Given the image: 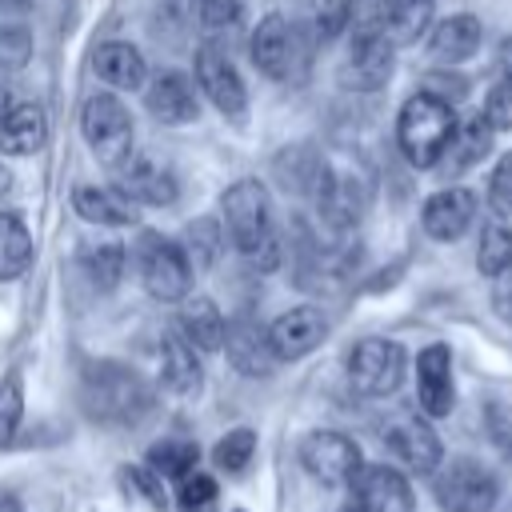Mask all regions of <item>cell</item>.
Here are the masks:
<instances>
[{
    "mask_svg": "<svg viewBox=\"0 0 512 512\" xmlns=\"http://www.w3.org/2000/svg\"><path fill=\"white\" fill-rule=\"evenodd\" d=\"M300 464L308 468V476H316L320 484H352L364 468L360 448L352 436L332 432V428H316L300 440Z\"/></svg>",
    "mask_w": 512,
    "mask_h": 512,
    "instance_id": "10",
    "label": "cell"
},
{
    "mask_svg": "<svg viewBox=\"0 0 512 512\" xmlns=\"http://www.w3.org/2000/svg\"><path fill=\"white\" fill-rule=\"evenodd\" d=\"M392 44L380 36V40H348V56L336 72L340 88L348 92H376L388 84L392 76Z\"/></svg>",
    "mask_w": 512,
    "mask_h": 512,
    "instance_id": "17",
    "label": "cell"
},
{
    "mask_svg": "<svg viewBox=\"0 0 512 512\" xmlns=\"http://www.w3.org/2000/svg\"><path fill=\"white\" fill-rule=\"evenodd\" d=\"M224 356L244 376H272V368H276V352L268 344V328H260L248 316L228 320V328H224Z\"/></svg>",
    "mask_w": 512,
    "mask_h": 512,
    "instance_id": "19",
    "label": "cell"
},
{
    "mask_svg": "<svg viewBox=\"0 0 512 512\" xmlns=\"http://www.w3.org/2000/svg\"><path fill=\"white\" fill-rule=\"evenodd\" d=\"M336 512H364V508H360V504H356V500H352V496H348V500H344V504H340V508H336Z\"/></svg>",
    "mask_w": 512,
    "mask_h": 512,
    "instance_id": "49",
    "label": "cell"
},
{
    "mask_svg": "<svg viewBox=\"0 0 512 512\" xmlns=\"http://www.w3.org/2000/svg\"><path fill=\"white\" fill-rule=\"evenodd\" d=\"M160 384H164L172 396H196V392H200L204 368H200L196 348H192L184 336H168V340L160 344Z\"/></svg>",
    "mask_w": 512,
    "mask_h": 512,
    "instance_id": "24",
    "label": "cell"
},
{
    "mask_svg": "<svg viewBox=\"0 0 512 512\" xmlns=\"http://www.w3.org/2000/svg\"><path fill=\"white\" fill-rule=\"evenodd\" d=\"M140 280H144L148 296H156L164 304H176L192 288V264H188L180 244L148 232L140 240Z\"/></svg>",
    "mask_w": 512,
    "mask_h": 512,
    "instance_id": "8",
    "label": "cell"
},
{
    "mask_svg": "<svg viewBox=\"0 0 512 512\" xmlns=\"http://www.w3.org/2000/svg\"><path fill=\"white\" fill-rule=\"evenodd\" d=\"M0 512H24V508H20V500H16V496L0 492Z\"/></svg>",
    "mask_w": 512,
    "mask_h": 512,
    "instance_id": "48",
    "label": "cell"
},
{
    "mask_svg": "<svg viewBox=\"0 0 512 512\" xmlns=\"http://www.w3.org/2000/svg\"><path fill=\"white\" fill-rule=\"evenodd\" d=\"M20 416H24V384H20V372H8L0 380V448L16 440Z\"/></svg>",
    "mask_w": 512,
    "mask_h": 512,
    "instance_id": "34",
    "label": "cell"
},
{
    "mask_svg": "<svg viewBox=\"0 0 512 512\" xmlns=\"http://www.w3.org/2000/svg\"><path fill=\"white\" fill-rule=\"evenodd\" d=\"M224 224H228V236L232 244L240 248V256L260 268V272H272L280 264V240L272 232V204H268V188L260 180H236L224 200Z\"/></svg>",
    "mask_w": 512,
    "mask_h": 512,
    "instance_id": "1",
    "label": "cell"
},
{
    "mask_svg": "<svg viewBox=\"0 0 512 512\" xmlns=\"http://www.w3.org/2000/svg\"><path fill=\"white\" fill-rule=\"evenodd\" d=\"M456 132V112L436 92H416L396 116V144L412 168H432Z\"/></svg>",
    "mask_w": 512,
    "mask_h": 512,
    "instance_id": "3",
    "label": "cell"
},
{
    "mask_svg": "<svg viewBox=\"0 0 512 512\" xmlns=\"http://www.w3.org/2000/svg\"><path fill=\"white\" fill-rule=\"evenodd\" d=\"M196 80H200L204 96H208L232 124H244V116H248L244 80H240L236 64H232L216 44H200V48H196Z\"/></svg>",
    "mask_w": 512,
    "mask_h": 512,
    "instance_id": "11",
    "label": "cell"
},
{
    "mask_svg": "<svg viewBox=\"0 0 512 512\" xmlns=\"http://www.w3.org/2000/svg\"><path fill=\"white\" fill-rule=\"evenodd\" d=\"M116 192L128 200V204H148V208H168L176 200V176L156 164L152 156H128L120 168H116Z\"/></svg>",
    "mask_w": 512,
    "mask_h": 512,
    "instance_id": "14",
    "label": "cell"
},
{
    "mask_svg": "<svg viewBox=\"0 0 512 512\" xmlns=\"http://www.w3.org/2000/svg\"><path fill=\"white\" fill-rule=\"evenodd\" d=\"M416 396H420L424 416H432V420L452 412L456 384H452V352H448V344H428L416 356Z\"/></svg>",
    "mask_w": 512,
    "mask_h": 512,
    "instance_id": "16",
    "label": "cell"
},
{
    "mask_svg": "<svg viewBox=\"0 0 512 512\" xmlns=\"http://www.w3.org/2000/svg\"><path fill=\"white\" fill-rule=\"evenodd\" d=\"M252 452H256V432H252V428H232V432H224V436L216 440L212 464H216L220 472H244L248 460H252Z\"/></svg>",
    "mask_w": 512,
    "mask_h": 512,
    "instance_id": "33",
    "label": "cell"
},
{
    "mask_svg": "<svg viewBox=\"0 0 512 512\" xmlns=\"http://www.w3.org/2000/svg\"><path fill=\"white\" fill-rule=\"evenodd\" d=\"M72 208H76L88 224H104V228L140 224L136 204H128L116 188H92V184H80V188L72 192Z\"/></svg>",
    "mask_w": 512,
    "mask_h": 512,
    "instance_id": "26",
    "label": "cell"
},
{
    "mask_svg": "<svg viewBox=\"0 0 512 512\" xmlns=\"http://www.w3.org/2000/svg\"><path fill=\"white\" fill-rule=\"evenodd\" d=\"M492 312L504 324H512V264L500 276H492Z\"/></svg>",
    "mask_w": 512,
    "mask_h": 512,
    "instance_id": "44",
    "label": "cell"
},
{
    "mask_svg": "<svg viewBox=\"0 0 512 512\" xmlns=\"http://www.w3.org/2000/svg\"><path fill=\"white\" fill-rule=\"evenodd\" d=\"M432 12H436V0H396L388 20V44L392 48L416 44L424 32H432Z\"/></svg>",
    "mask_w": 512,
    "mask_h": 512,
    "instance_id": "29",
    "label": "cell"
},
{
    "mask_svg": "<svg viewBox=\"0 0 512 512\" xmlns=\"http://www.w3.org/2000/svg\"><path fill=\"white\" fill-rule=\"evenodd\" d=\"M352 500L364 512H416L412 484L392 464H364L360 476L352 480Z\"/></svg>",
    "mask_w": 512,
    "mask_h": 512,
    "instance_id": "13",
    "label": "cell"
},
{
    "mask_svg": "<svg viewBox=\"0 0 512 512\" xmlns=\"http://www.w3.org/2000/svg\"><path fill=\"white\" fill-rule=\"evenodd\" d=\"M420 224L440 244L460 240L476 224V192H468V188H440V192H432L424 200V208H420Z\"/></svg>",
    "mask_w": 512,
    "mask_h": 512,
    "instance_id": "15",
    "label": "cell"
},
{
    "mask_svg": "<svg viewBox=\"0 0 512 512\" xmlns=\"http://www.w3.org/2000/svg\"><path fill=\"white\" fill-rule=\"evenodd\" d=\"M380 436H384L388 452H392L408 472H416V476H436V468L444 464V444H440V436H436L432 424H428L424 416H416V412H396V416H388L384 428H380Z\"/></svg>",
    "mask_w": 512,
    "mask_h": 512,
    "instance_id": "9",
    "label": "cell"
},
{
    "mask_svg": "<svg viewBox=\"0 0 512 512\" xmlns=\"http://www.w3.org/2000/svg\"><path fill=\"white\" fill-rule=\"evenodd\" d=\"M492 140H496V132H492V124L480 116V112H464V116H456V132H452V140H448V148H444V172L448 176H456V172H468V168H476L488 152H492Z\"/></svg>",
    "mask_w": 512,
    "mask_h": 512,
    "instance_id": "21",
    "label": "cell"
},
{
    "mask_svg": "<svg viewBox=\"0 0 512 512\" xmlns=\"http://www.w3.org/2000/svg\"><path fill=\"white\" fill-rule=\"evenodd\" d=\"M508 264H512V228L492 216V220L480 228L476 268H480V276H500Z\"/></svg>",
    "mask_w": 512,
    "mask_h": 512,
    "instance_id": "31",
    "label": "cell"
},
{
    "mask_svg": "<svg viewBox=\"0 0 512 512\" xmlns=\"http://www.w3.org/2000/svg\"><path fill=\"white\" fill-rule=\"evenodd\" d=\"M316 212L324 216V224L332 228H352L364 212V192L352 176L340 172H324L316 184Z\"/></svg>",
    "mask_w": 512,
    "mask_h": 512,
    "instance_id": "22",
    "label": "cell"
},
{
    "mask_svg": "<svg viewBox=\"0 0 512 512\" xmlns=\"http://www.w3.org/2000/svg\"><path fill=\"white\" fill-rule=\"evenodd\" d=\"M488 204H492L496 220L512 216V152H504L496 160V168L488 172Z\"/></svg>",
    "mask_w": 512,
    "mask_h": 512,
    "instance_id": "36",
    "label": "cell"
},
{
    "mask_svg": "<svg viewBox=\"0 0 512 512\" xmlns=\"http://www.w3.org/2000/svg\"><path fill=\"white\" fill-rule=\"evenodd\" d=\"M404 368H408L404 348L384 336H368L348 352V380L360 396H392L404 384Z\"/></svg>",
    "mask_w": 512,
    "mask_h": 512,
    "instance_id": "7",
    "label": "cell"
},
{
    "mask_svg": "<svg viewBox=\"0 0 512 512\" xmlns=\"http://www.w3.org/2000/svg\"><path fill=\"white\" fill-rule=\"evenodd\" d=\"M88 272L96 280V288H116L120 272H124V248L120 244H104L88 256Z\"/></svg>",
    "mask_w": 512,
    "mask_h": 512,
    "instance_id": "39",
    "label": "cell"
},
{
    "mask_svg": "<svg viewBox=\"0 0 512 512\" xmlns=\"http://www.w3.org/2000/svg\"><path fill=\"white\" fill-rule=\"evenodd\" d=\"M80 132H84V144L96 152V160L112 172L132 156V116L124 108V100L112 92H96L84 104Z\"/></svg>",
    "mask_w": 512,
    "mask_h": 512,
    "instance_id": "5",
    "label": "cell"
},
{
    "mask_svg": "<svg viewBox=\"0 0 512 512\" xmlns=\"http://www.w3.org/2000/svg\"><path fill=\"white\" fill-rule=\"evenodd\" d=\"M80 400L84 412L96 424L120 428V424H136L148 408H152V388L124 364L100 360L84 368V384H80Z\"/></svg>",
    "mask_w": 512,
    "mask_h": 512,
    "instance_id": "2",
    "label": "cell"
},
{
    "mask_svg": "<svg viewBox=\"0 0 512 512\" xmlns=\"http://www.w3.org/2000/svg\"><path fill=\"white\" fill-rule=\"evenodd\" d=\"M144 104H148V112L160 124H188V120H196V96H192L188 76H180V72H160L148 84Z\"/></svg>",
    "mask_w": 512,
    "mask_h": 512,
    "instance_id": "23",
    "label": "cell"
},
{
    "mask_svg": "<svg viewBox=\"0 0 512 512\" xmlns=\"http://www.w3.org/2000/svg\"><path fill=\"white\" fill-rule=\"evenodd\" d=\"M212 252H216V224H212V220H196V224L188 228V248H184V256H188V264H192V260H196V264H208Z\"/></svg>",
    "mask_w": 512,
    "mask_h": 512,
    "instance_id": "42",
    "label": "cell"
},
{
    "mask_svg": "<svg viewBox=\"0 0 512 512\" xmlns=\"http://www.w3.org/2000/svg\"><path fill=\"white\" fill-rule=\"evenodd\" d=\"M196 8H200V28L208 36H216L240 20V0H200Z\"/></svg>",
    "mask_w": 512,
    "mask_h": 512,
    "instance_id": "40",
    "label": "cell"
},
{
    "mask_svg": "<svg viewBox=\"0 0 512 512\" xmlns=\"http://www.w3.org/2000/svg\"><path fill=\"white\" fill-rule=\"evenodd\" d=\"M252 60L264 76L288 84V80H300L304 68H308V48H304V36L292 20L284 16H264L252 32Z\"/></svg>",
    "mask_w": 512,
    "mask_h": 512,
    "instance_id": "6",
    "label": "cell"
},
{
    "mask_svg": "<svg viewBox=\"0 0 512 512\" xmlns=\"http://www.w3.org/2000/svg\"><path fill=\"white\" fill-rule=\"evenodd\" d=\"M188 12H192V4L188 0H156V36H160V28L164 32H180L184 28V20H188Z\"/></svg>",
    "mask_w": 512,
    "mask_h": 512,
    "instance_id": "43",
    "label": "cell"
},
{
    "mask_svg": "<svg viewBox=\"0 0 512 512\" xmlns=\"http://www.w3.org/2000/svg\"><path fill=\"white\" fill-rule=\"evenodd\" d=\"M432 496L444 512H492L500 500V480L488 464L472 456H456L436 468Z\"/></svg>",
    "mask_w": 512,
    "mask_h": 512,
    "instance_id": "4",
    "label": "cell"
},
{
    "mask_svg": "<svg viewBox=\"0 0 512 512\" xmlns=\"http://www.w3.org/2000/svg\"><path fill=\"white\" fill-rule=\"evenodd\" d=\"M32 264V232L16 212H0V280L24 276Z\"/></svg>",
    "mask_w": 512,
    "mask_h": 512,
    "instance_id": "28",
    "label": "cell"
},
{
    "mask_svg": "<svg viewBox=\"0 0 512 512\" xmlns=\"http://www.w3.org/2000/svg\"><path fill=\"white\" fill-rule=\"evenodd\" d=\"M224 328H228V320L220 316V308H216L208 296H192V300L180 308V336H184L196 352H216V348H224Z\"/></svg>",
    "mask_w": 512,
    "mask_h": 512,
    "instance_id": "27",
    "label": "cell"
},
{
    "mask_svg": "<svg viewBox=\"0 0 512 512\" xmlns=\"http://www.w3.org/2000/svg\"><path fill=\"white\" fill-rule=\"evenodd\" d=\"M480 116L492 124V132H508L512 128V80H496L488 88Z\"/></svg>",
    "mask_w": 512,
    "mask_h": 512,
    "instance_id": "38",
    "label": "cell"
},
{
    "mask_svg": "<svg viewBox=\"0 0 512 512\" xmlns=\"http://www.w3.org/2000/svg\"><path fill=\"white\" fill-rule=\"evenodd\" d=\"M484 424H488V436H492V444L512 460V404H504V400H492L488 408H484Z\"/></svg>",
    "mask_w": 512,
    "mask_h": 512,
    "instance_id": "41",
    "label": "cell"
},
{
    "mask_svg": "<svg viewBox=\"0 0 512 512\" xmlns=\"http://www.w3.org/2000/svg\"><path fill=\"white\" fill-rule=\"evenodd\" d=\"M176 496H180V508L184 512H208L216 504V480L208 472H188L180 480V492Z\"/></svg>",
    "mask_w": 512,
    "mask_h": 512,
    "instance_id": "37",
    "label": "cell"
},
{
    "mask_svg": "<svg viewBox=\"0 0 512 512\" xmlns=\"http://www.w3.org/2000/svg\"><path fill=\"white\" fill-rule=\"evenodd\" d=\"M92 68L104 84L112 88H124V92H136L144 84V56L140 48H132L128 40H108L92 52Z\"/></svg>",
    "mask_w": 512,
    "mask_h": 512,
    "instance_id": "25",
    "label": "cell"
},
{
    "mask_svg": "<svg viewBox=\"0 0 512 512\" xmlns=\"http://www.w3.org/2000/svg\"><path fill=\"white\" fill-rule=\"evenodd\" d=\"M324 336H328V316L312 304L288 308L268 324V344H272L276 360H300L312 348H320Z\"/></svg>",
    "mask_w": 512,
    "mask_h": 512,
    "instance_id": "12",
    "label": "cell"
},
{
    "mask_svg": "<svg viewBox=\"0 0 512 512\" xmlns=\"http://www.w3.org/2000/svg\"><path fill=\"white\" fill-rule=\"evenodd\" d=\"M348 28V0H316L312 4V36L328 44Z\"/></svg>",
    "mask_w": 512,
    "mask_h": 512,
    "instance_id": "35",
    "label": "cell"
},
{
    "mask_svg": "<svg viewBox=\"0 0 512 512\" xmlns=\"http://www.w3.org/2000/svg\"><path fill=\"white\" fill-rule=\"evenodd\" d=\"M396 0H348V36L352 40H388Z\"/></svg>",
    "mask_w": 512,
    "mask_h": 512,
    "instance_id": "32",
    "label": "cell"
},
{
    "mask_svg": "<svg viewBox=\"0 0 512 512\" xmlns=\"http://www.w3.org/2000/svg\"><path fill=\"white\" fill-rule=\"evenodd\" d=\"M48 140V116L36 100H0V152L28 156Z\"/></svg>",
    "mask_w": 512,
    "mask_h": 512,
    "instance_id": "18",
    "label": "cell"
},
{
    "mask_svg": "<svg viewBox=\"0 0 512 512\" xmlns=\"http://www.w3.org/2000/svg\"><path fill=\"white\" fill-rule=\"evenodd\" d=\"M128 480L148 496V504L164 508V484H160V476H156L152 468H132V472H128Z\"/></svg>",
    "mask_w": 512,
    "mask_h": 512,
    "instance_id": "45",
    "label": "cell"
},
{
    "mask_svg": "<svg viewBox=\"0 0 512 512\" xmlns=\"http://www.w3.org/2000/svg\"><path fill=\"white\" fill-rule=\"evenodd\" d=\"M480 40H484L480 20L472 12H452V16H444V20L432 24V32H428V56L436 64H460V60L476 56Z\"/></svg>",
    "mask_w": 512,
    "mask_h": 512,
    "instance_id": "20",
    "label": "cell"
},
{
    "mask_svg": "<svg viewBox=\"0 0 512 512\" xmlns=\"http://www.w3.org/2000/svg\"><path fill=\"white\" fill-rule=\"evenodd\" d=\"M196 460H200V448L192 440H180V436H168V440H160V444L148 448V468L156 476L184 480L188 472H196Z\"/></svg>",
    "mask_w": 512,
    "mask_h": 512,
    "instance_id": "30",
    "label": "cell"
},
{
    "mask_svg": "<svg viewBox=\"0 0 512 512\" xmlns=\"http://www.w3.org/2000/svg\"><path fill=\"white\" fill-rule=\"evenodd\" d=\"M500 80H512V36L500 40Z\"/></svg>",
    "mask_w": 512,
    "mask_h": 512,
    "instance_id": "46",
    "label": "cell"
},
{
    "mask_svg": "<svg viewBox=\"0 0 512 512\" xmlns=\"http://www.w3.org/2000/svg\"><path fill=\"white\" fill-rule=\"evenodd\" d=\"M12 192V172H8V164H0V200Z\"/></svg>",
    "mask_w": 512,
    "mask_h": 512,
    "instance_id": "47",
    "label": "cell"
}]
</instances>
